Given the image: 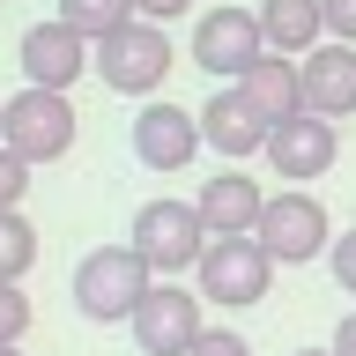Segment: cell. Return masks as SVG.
<instances>
[{
  "label": "cell",
  "instance_id": "cell-28",
  "mask_svg": "<svg viewBox=\"0 0 356 356\" xmlns=\"http://www.w3.org/2000/svg\"><path fill=\"white\" fill-rule=\"evenodd\" d=\"M0 356H22V349H0Z\"/></svg>",
  "mask_w": 356,
  "mask_h": 356
},
{
  "label": "cell",
  "instance_id": "cell-27",
  "mask_svg": "<svg viewBox=\"0 0 356 356\" xmlns=\"http://www.w3.org/2000/svg\"><path fill=\"white\" fill-rule=\"evenodd\" d=\"M0 134H8V104H0Z\"/></svg>",
  "mask_w": 356,
  "mask_h": 356
},
{
  "label": "cell",
  "instance_id": "cell-21",
  "mask_svg": "<svg viewBox=\"0 0 356 356\" xmlns=\"http://www.w3.org/2000/svg\"><path fill=\"white\" fill-rule=\"evenodd\" d=\"M22 193H30V163L0 149V216H8V208H22Z\"/></svg>",
  "mask_w": 356,
  "mask_h": 356
},
{
  "label": "cell",
  "instance_id": "cell-1",
  "mask_svg": "<svg viewBox=\"0 0 356 356\" xmlns=\"http://www.w3.org/2000/svg\"><path fill=\"white\" fill-rule=\"evenodd\" d=\"M149 267H141V252L134 245H97V252H82V267H74V282H67V297H74V312H82L89 327H127L134 305L149 297Z\"/></svg>",
  "mask_w": 356,
  "mask_h": 356
},
{
  "label": "cell",
  "instance_id": "cell-18",
  "mask_svg": "<svg viewBox=\"0 0 356 356\" xmlns=\"http://www.w3.org/2000/svg\"><path fill=\"white\" fill-rule=\"evenodd\" d=\"M30 267H38V230H30L22 208H8L0 216V282H22Z\"/></svg>",
  "mask_w": 356,
  "mask_h": 356
},
{
  "label": "cell",
  "instance_id": "cell-4",
  "mask_svg": "<svg viewBox=\"0 0 356 356\" xmlns=\"http://www.w3.org/2000/svg\"><path fill=\"white\" fill-rule=\"evenodd\" d=\"M127 245L141 252L149 275H186V267H200V252H208V230H200L193 200H141Z\"/></svg>",
  "mask_w": 356,
  "mask_h": 356
},
{
  "label": "cell",
  "instance_id": "cell-8",
  "mask_svg": "<svg viewBox=\"0 0 356 356\" xmlns=\"http://www.w3.org/2000/svg\"><path fill=\"white\" fill-rule=\"evenodd\" d=\"M134 341L141 356H186L200 341V297H186V282H149V297L134 305Z\"/></svg>",
  "mask_w": 356,
  "mask_h": 356
},
{
  "label": "cell",
  "instance_id": "cell-22",
  "mask_svg": "<svg viewBox=\"0 0 356 356\" xmlns=\"http://www.w3.org/2000/svg\"><path fill=\"white\" fill-rule=\"evenodd\" d=\"M327 267H334V282L356 297V230H341V238L327 245Z\"/></svg>",
  "mask_w": 356,
  "mask_h": 356
},
{
  "label": "cell",
  "instance_id": "cell-16",
  "mask_svg": "<svg viewBox=\"0 0 356 356\" xmlns=\"http://www.w3.org/2000/svg\"><path fill=\"white\" fill-rule=\"evenodd\" d=\"M252 15H260V38H267V52H282V60H305L312 44H327L319 0H260Z\"/></svg>",
  "mask_w": 356,
  "mask_h": 356
},
{
  "label": "cell",
  "instance_id": "cell-14",
  "mask_svg": "<svg viewBox=\"0 0 356 356\" xmlns=\"http://www.w3.org/2000/svg\"><path fill=\"white\" fill-rule=\"evenodd\" d=\"M297 82H305L312 119H349L356 111V52L349 44H312L305 60H297Z\"/></svg>",
  "mask_w": 356,
  "mask_h": 356
},
{
  "label": "cell",
  "instance_id": "cell-11",
  "mask_svg": "<svg viewBox=\"0 0 356 356\" xmlns=\"http://www.w3.org/2000/svg\"><path fill=\"white\" fill-rule=\"evenodd\" d=\"M193 119H200V149H216L222 163H238V171L267 149V119L245 104V89H238V82H222L216 97L193 111Z\"/></svg>",
  "mask_w": 356,
  "mask_h": 356
},
{
  "label": "cell",
  "instance_id": "cell-19",
  "mask_svg": "<svg viewBox=\"0 0 356 356\" xmlns=\"http://www.w3.org/2000/svg\"><path fill=\"white\" fill-rule=\"evenodd\" d=\"M22 334H30V297L22 282H0V349H22Z\"/></svg>",
  "mask_w": 356,
  "mask_h": 356
},
{
  "label": "cell",
  "instance_id": "cell-26",
  "mask_svg": "<svg viewBox=\"0 0 356 356\" xmlns=\"http://www.w3.org/2000/svg\"><path fill=\"white\" fill-rule=\"evenodd\" d=\"M297 356H334V349H297Z\"/></svg>",
  "mask_w": 356,
  "mask_h": 356
},
{
  "label": "cell",
  "instance_id": "cell-17",
  "mask_svg": "<svg viewBox=\"0 0 356 356\" xmlns=\"http://www.w3.org/2000/svg\"><path fill=\"white\" fill-rule=\"evenodd\" d=\"M60 22L82 44H104L111 30H127V22H134V0H60Z\"/></svg>",
  "mask_w": 356,
  "mask_h": 356
},
{
  "label": "cell",
  "instance_id": "cell-23",
  "mask_svg": "<svg viewBox=\"0 0 356 356\" xmlns=\"http://www.w3.org/2000/svg\"><path fill=\"white\" fill-rule=\"evenodd\" d=\"M186 356H252V349H245V334H230V327H200V341Z\"/></svg>",
  "mask_w": 356,
  "mask_h": 356
},
{
  "label": "cell",
  "instance_id": "cell-24",
  "mask_svg": "<svg viewBox=\"0 0 356 356\" xmlns=\"http://www.w3.org/2000/svg\"><path fill=\"white\" fill-rule=\"evenodd\" d=\"M186 8H193V0H134V15H141V22H156V30H163V22H178Z\"/></svg>",
  "mask_w": 356,
  "mask_h": 356
},
{
  "label": "cell",
  "instance_id": "cell-12",
  "mask_svg": "<svg viewBox=\"0 0 356 356\" xmlns=\"http://www.w3.org/2000/svg\"><path fill=\"white\" fill-rule=\"evenodd\" d=\"M200 156V119L186 104H141L134 119V163L141 171H186Z\"/></svg>",
  "mask_w": 356,
  "mask_h": 356
},
{
  "label": "cell",
  "instance_id": "cell-10",
  "mask_svg": "<svg viewBox=\"0 0 356 356\" xmlns=\"http://www.w3.org/2000/svg\"><path fill=\"white\" fill-rule=\"evenodd\" d=\"M267 163H275V178H289V186H312V178L334 171V156H341V134H334V119H312V111H297V119H282V127H267Z\"/></svg>",
  "mask_w": 356,
  "mask_h": 356
},
{
  "label": "cell",
  "instance_id": "cell-25",
  "mask_svg": "<svg viewBox=\"0 0 356 356\" xmlns=\"http://www.w3.org/2000/svg\"><path fill=\"white\" fill-rule=\"evenodd\" d=\"M334 356H356V312L341 319V327H334Z\"/></svg>",
  "mask_w": 356,
  "mask_h": 356
},
{
  "label": "cell",
  "instance_id": "cell-5",
  "mask_svg": "<svg viewBox=\"0 0 356 356\" xmlns=\"http://www.w3.org/2000/svg\"><path fill=\"white\" fill-rule=\"evenodd\" d=\"M200 282V305H230V312H252L275 289V260L260 252V238H208V252H200L193 267Z\"/></svg>",
  "mask_w": 356,
  "mask_h": 356
},
{
  "label": "cell",
  "instance_id": "cell-3",
  "mask_svg": "<svg viewBox=\"0 0 356 356\" xmlns=\"http://www.w3.org/2000/svg\"><path fill=\"white\" fill-rule=\"evenodd\" d=\"M171 38L156 30V22H141L134 15L127 30H111L104 44H89V67H97V82L104 89H119V97H156L163 89V74H171Z\"/></svg>",
  "mask_w": 356,
  "mask_h": 356
},
{
  "label": "cell",
  "instance_id": "cell-13",
  "mask_svg": "<svg viewBox=\"0 0 356 356\" xmlns=\"http://www.w3.org/2000/svg\"><path fill=\"white\" fill-rule=\"evenodd\" d=\"M260 208H267L260 178H245L238 163H230V171H216V178L193 193V216H200V230H208V238H252Z\"/></svg>",
  "mask_w": 356,
  "mask_h": 356
},
{
  "label": "cell",
  "instance_id": "cell-2",
  "mask_svg": "<svg viewBox=\"0 0 356 356\" xmlns=\"http://www.w3.org/2000/svg\"><path fill=\"white\" fill-rule=\"evenodd\" d=\"M252 238H260V252L275 267H305V260H319L334 245V222H327V208H319L312 186H282V193H267Z\"/></svg>",
  "mask_w": 356,
  "mask_h": 356
},
{
  "label": "cell",
  "instance_id": "cell-15",
  "mask_svg": "<svg viewBox=\"0 0 356 356\" xmlns=\"http://www.w3.org/2000/svg\"><path fill=\"white\" fill-rule=\"evenodd\" d=\"M245 104L260 111L267 127H282V119H297L305 111V82H297V60H282V52H260V60L245 67Z\"/></svg>",
  "mask_w": 356,
  "mask_h": 356
},
{
  "label": "cell",
  "instance_id": "cell-7",
  "mask_svg": "<svg viewBox=\"0 0 356 356\" xmlns=\"http://www.w3.org/2000/svg\"><path fill=\"white\" fill-rule=\"evenodd\" d=\"M267 52V38H260V15L252 8H208V15L193 22V67H208L216 82H245V67Z\"/></svg>",
  "mask_w": 356,
  "mask_h": 356
},
{
  "label": "cell",
  "instance_id": "cell-6",
  "mask_svg": "<svg viewBox=\"0 0 356 356\" xmlns=\"http://www.w3.org/2000/svg\"><path fill=\"white\" fill-rule=\"evenodd\" d=\"M0 149L22 156L30 171H38V163H60V156L74 149V104L52 97V89H15V97H8V134H0Z\"/></svg>",
  "mask_w": 356,
  "mask_h": 356
},
{
  "label": "cell",
  "instance_id": "cell-9",
  "mask_svg": "<svg viewBox=\"0 0 356 356\" xmlns=\"http://www.w3.org/2000/svg\"><path fill=\"white\" fill-rule=\"evenodd\" d=\"M15 67H22V82H30V89H52V97H67V89L89 74V44L74 38L60 15H52V22H30V30H22Z\"/></svg>",
  "mask_w": 356,
  "mask_h": 356
},
{
  "label": "cell",
  "instance_id": "cell-20",
  "mask_svg": "<svg viewBox=\"0 0 356 356\" xmlns=\"http://www.w3.org/2000/svg\"><path fill=\"white\" fill-rule=\"evenodd\" d=\"M319 22H327V44L356 52V0H319Z\"/></svg>",
  "mask_w": 356,
  "mask_h": 356
}]
</instances>
